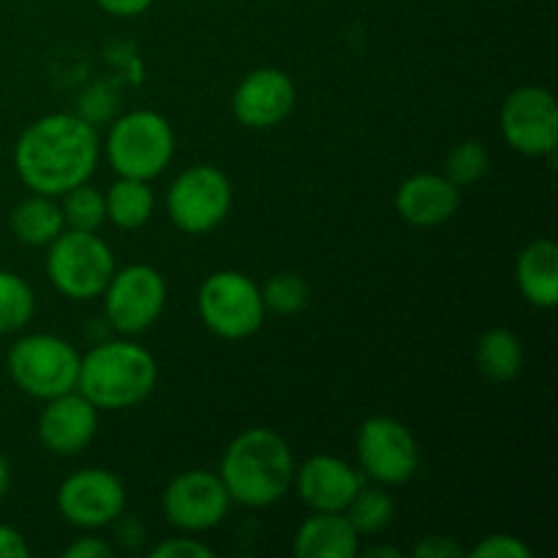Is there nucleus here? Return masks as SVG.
Wrapping results in <instances>:
<instances>
[{
	"label": "nucleus",
	"mask_w": 558,
	"mask_h": 558,
	"mask_svg": "<svg viewBox=\"0 0 558 558\" xmlns=\"http://www.w3.org/2000/svg\"><path fill=\"white\" fill-rule=\"evenodd\" d=\"M96 158L98 134L80 114H47L27 125L14 147L22 183L44 196L65 194L85 183Z\"/></svg>",
	"instance_id": "obj_1"
},
{
	"label": "nucleus",
	"mask_w": 558,
	"mask_h": 558,
	"mask_svg": "<svg viewBox=\"0 0 558 558\" xmlns=\"http://www.w3.org/2000/svg\"><path fill=\"white\" fill-rule=\"evenodd\" d=\"M292 452L267 428H251L229 445L221 461V483L229 499L245 507H270L292 485Z\"/></svg>",
	"instance_id": "obj_2"
},
{
	"label": "nucleus",
	"mask_w": 558,
	"mask_h": 558,
	"mask_svg": "<svg viewBox=\"0 0 558 558\" xmlns=\"http://www.w3.org/2000/svg\"><path fill=\"white\" fill-rule=\"evenodd\" d=\"M76 387L96 409L136 407L156 387V360L136 343H101L80 363Z\"/></svg>",
	"instance_id": "obj_3"
},
{
	"label": "nucleus",
	"mask_w": 558,
	"mask_h": 558,
	"mask_svg": "<svg viewBox=\"0 0 558 558\" xmlns=\"http://www.w3.org/2000/svg\"><path fill=\"white\" fill-rule=\"evenodd\" d=\"M174 153V136L167 120L156 112L123 114L107 140L109 163L120 178L150 180L167 169Z\"/></svg>",
	"instance_id": "obj_4"
},
{
	"label": "nucleus",
	"mask_w": 558,
	"mask_h": 558,
	"mask_svg": "<svg viewBox=\"0 0 558 558\" xmlns=\"http://www.w3.org/2000/svg\"><path fill=\"white\" fill-rule=\"evenodd\" d=\"M80 354L54 336H25L11 347L9 374L20 390L33 398H58L80 379Z\"/></svg>",
	"instance_id": "obj_5"
},
{
	"label": "nucleus",
	"mask_w": 558,
	"mask_h": 558,
	"mask_svg": "<svg viewBox=\"0 0 558 558\" xmlns=\"http://www.w3.org/2000/svg\"><path fill=\"white\" fill-rule=\"evenodd\" d=\"M47 272L54 287L69 298H98L114 272L112 251L93 232L82 229L60 232L49 248Z\"/></svg>",
	"instance_id": "obj_6"
},
{
	"label": "nucleus",
	"mask_w": 558,
	"mask_h": 558,
	"mask_svg": "<svg viewBox=\"0 0 558 558\" xmlns=\"http://www.w3.org/2000/svg\"><path fill=\"white\" fill-rule=\"evenodd\" d=\"M199 316L216 336L240 341L254 336L265 319V303L256 283L243 272L223 270L199 289Z\"/></svg>",
	"instance_id": "obj_7"
},
{
	"label": "nucleus",
	"mask_w": 558,
	"mask_h": 558,
	"mask_svg": "<svg viewBox=\"0 0 558 558\" xmlns=\"http://www.w3.org/2000/svg\"><path fill=\"white\" fill-rule=\"evenodd\" d=\"M172 221L183 232L202 234L216 229L232 207V185L227 174L216 167H191L172 183L167 196Z\"/></svg>",
	"instance_id": "obj_8"
},
{
	"label": "nucleus",
	"mask_w": 558,
	"mask_h": 558,
	"mask_svg": "<svg viewBox=\"0 0 558 558\" xmlns=\"http://www.w3.org/2000/svg\"><path fill=\"white\" fill-rule=\"evenodd\" d=\"M104 292H107L109 325L125 336L147 330L161 316L167 303V283L161 272L147 265H131L112 272Z\"/></svg>",
	"instance_id": "obj_9"
},
{
	"label": "nucleus",
	"mask_w": 558,
	"mask_h": 558,
	"mask_svg": "<svg viewBox=\"0 0 558 558\" xmlns=\"http://www.w3.org/2000/svg\"><path fill=\"white\" fill-rule=\"evenodd\" d=\"M501 131L515 150L526 156H545L558 145L556 98L543 87H521L501 109Z\"/></svg>",
	"instance_id": "obj_10"
},
{
	"label": "nucleus",
	"mask_w": 558,
	"mask_h": 558,
	"mask_svg": "<svg viewBox=\"0 0 558 558\" xmlns=\"http://www.w3.org/2000/svg\"><path fill=\"white\" fill-rule=\"evenodd\" d=\"M357 452L365 472L385 485H401L417 472V445L407 425L390 417L363 423L357 434Z\"/></svg>",
	"instance_id": "obj_11"
},
{
	"label": "nucleus",
	"mask_w": 558,
	"mask_h": 558,
	"mask_svg": "<svg viewBox=\"0 0 558 558\" xmlns=\"http://www.w3.org/2000/svg\"><path fill=\"white\" fill-rule=\"evenodd\" d=\"M58 507L65 521L74 526H107L123 515V483L104 469H82L63 483L58 494Z\"/></svg>",
	"instance_id": "obj_12"
},
{
	"label": "nucleus",
	"mask_w": 558,
	"mask_h": 558,
	"mask_svg": "<svg viewBox=\"0 0 558 558\" xmlns=\"http://www.w3.org/2000/svg\"><path fill=\"white\" fill-rule=\"evenodd\" d=\"M229 510V494L221 477L210 472H185L169 483L163 512L183 532H207L218 526Z\"/></svg>",
	"instance_id": "obj_13"
},
{
	"label": "nucleus",
	"mask_w": 558,
	"mask_h": 558,
	"mask_svg": "<svg viewBox=\"0 0 558 558\" xmlns=\"http://www.w3.org/2000/svg\"><path fill=\"white\" fill-rule=\"evenodd\" d=\"M294 107V85L283 71L259 69L245 76L232 98L238 120L248 129H270Z\"/></svg>",
	"instance_id": "obj_14"
},
{
	"label": "nucleus",
	"mask_w": 558,
	"mask_h": 558,
	"mask_svg": "<svg viewBox=\"0 0 558 558\" xmlns=\"http://www.w3.org/2000/svg\"><path fill=\"white\" fill-rule=\"evenodd\" d=\"M96 423V407L82 392L76 396L71 390L58 398H49V407L38 420V436L47 450L58 452V456H74V452L85 450L87 441L93 439Z\"/></svg>",
	"instance_id": "obj_15"
},
{
	"label": "nucleus",
	"mask_w": 558,
	"mask_h": 558,
	"mask_svg": "<svg viewBox=\"0 0 558 558\" xmlns=\"http://www.w3.org/2000/svg\"><path fill=\"white\" fill-rule=\"evenodd\" d=\"M300 496L316 512H343L363 488V480L349 463L332 456H316L300 469Z\"/></svg>",
	"instance_id": "obj_16"
},
{
	"label": "nucleus",
	"mask_w": 558,
	"mask_h": 558,
	"mask_svg": "<svg viewBox=\"0 0 558 558\" xmlns=\"http://www.w3.org/2000/svg\"><path fill=\"white\" fill-rule=\"evenodd\" d=\"M461 205L458 185L441 174H414L398 189L396 207L414 227H436L456 216Z\"/></svg>",
	"instance_id": "obj_17"
},
{
	"label": "nucleus",
	"mask_w": 558,
	"mask_h": 558,
	"mask_svg": "<svg viewBox=\"0 0 558 558\" xmlns=\"http://www.w3.org/2000/svg\"><path fill=\"white\" fill-rule=\"evenodd\" d=\"M357 529L341 512H319L300 526L294 554L300 558H354L357 556Z\"/></svg>",
	"instance_id": "obj_18"
},
{
	"label": "nucleus",
	"mask_w": 558,
	"mask_h": 558,
	"mask_svg": "<svg viewBox=\"0 0 558 558\" xmlns=\"http://www.w3.org/2000/svg\"><path fill=\"white\" fill-rule=\"evenodd\" d=\"M518 287L523 298L537 308L558 305V245L537 240L518 259Z\"/></svg>",
	"instance_id": "obj_19"
},
{
	"label": "nucleus",
	"mask_w": 558,
	"mask_h": 558,
	"mask_svg": "<svg viewBox=\"0 0 558 558\" xmlns=\"http://www.w3.org/2000/svg\"><path fill=\"white\" fill-rule=\"evenodd\" d=\"M63 210L44 194L20 202L11 213V229L27 245L52 243L63 232Z\"/></svg>",
	"instance_id": "obj_20"
},
{
	"label": "nucleus",
	"mask_w": 558,
	"mask_h": 558,
	"mask_svg": "<svg viewBox=\"0 0 558 558\" xmlns=\"http://www.w3.org/2000/svg\"><path fill=\"white\" fill-rule=\"evenodd\" d=\"M104 205L114 227L140 229L153 216V191L147 189V180L120 178L104 196Z\"/></svg>",
	"instance_id": "obj_21"
},
{
	"label": "nucleus",
	"mask_w": 558,
	"mask_h": 558,
	"mask_svg": "<svg viewBox=\"0 0 558 558\" xmlns=\"http://www.w3.org/2000/svg\"><path fill=\"white\" fill-rule=\"evenodd\" d=\"M477 365L490 381H510L521 374L523 347L510 330H488L477 343Z\"/></svg>",
	"instance_id": "obj_22"
},
{
	"label": "nucleus",
	"mask_w": 558,
	"mask_h": 558,
	"mask_svg": "<svg viewBox=\"0 0 558 558\" xmlns=\"http://www.w3.org/2000/svg\"><path fill=\"white\" fill-rule=\"evenodd\" d=\"M33 292L20 276L0 270V332H16L31 322Z\"/></svg>",
	"instance_id": "obj_23"
},
{
	"label": "nucleus",
	"mask_w": 558,
	"mask_h": 558,
	"mask_svg": "<svg viewBox=\"0 0 558 558\" xmlns=\"http://www.w3.org/2000/svg\"><path fill=\"white\" fill-rule=\"evenodd\" d=\"M60 210H63V221L71 229H82V232H96L104 223V218H107L104 196L85 183L65 191V202Z\"/></svg>",
	"instance_id": "obj_24"
},
{
	"label": "nucleus",
	"mask_w": 558,
	"mask_h": 558,
	"mask_svg": "<svg viewBox=\"0 0 558 558\" xmlns=\"http://www.w3.org/2000/svg\"><path fill=\"white\" fill-rule=\"evenodd\" d=\"M349 523L357 529V534H376L392 521V499L381 490H357L352 501H349Z\"/></svg>",
	"instance_id": "obj_25"
},
{
	"label": "nucleus",
	"mask_w": 558,
	"mask_h": 558,
	"mask_svg": "<svg viewBox=\"0 0 558 558\" xmlns=\"http://www.w3.org/2000/svg\"><path fill=\"white\" fill-rule=\"evenodd\" d=\"M262 303H265V308L276 311L281 316L298 314L308 303V287L294 272H281V276L267 281L265 292H262Z\"/></svg>",
	"instance_id": "obj_26"
},
{
	"label": "nucleus",
	"mask_w": 558,
	"mask_h": 558,
	"mask_svg": "<svg viewBox=\"0 0 558 558\" xmlns=\"http://www.w3.org/2000/svg\"><path fill=\"white\" fill-rule=\"evenodd\" d=\"M488 150L480 142H461L447 158V180L452 185H472L488 172Z\"/></svg>",
	"instance_id": "obj_27"
},
{
	"label": "nucleus",
	"mask_w": 558,
	"mask_h": 558,
	"mask_svg": "<svg viewBox=\"0 0 558 558\" xmlns=\"http://www.w3.org/2000/svg\"><path fill=\"white\" fill-rule=\"evenodd\" d=\"M474 558H532V550L521 543V539L510 537V534H496V537H485L477 548L472 550Z\"/></svg>",
	"instance_id": "obj_28"
},
{
	"label": "nucleus",
	"mask_w": 558,
	"mask_h": 558,
	"mask_svg": "<svg viewBox=\"0 0 558 558\" xmlns=\"http://www.w3.org/2000/svg\"><path fill=\"white\" fill-rule=\"evenodd\" d=\"M153 558H210L213 548L196 543V539H169L150 554Z\"/></svg>",
	"instance_id": "obj_29"
},
{
	"label": "nucleus",
	"mask_w": 558,
	"mask_h": 558,
	"mask_svg": "<svg viewBox=\"0 0 558 558\" xmlns=\"http://www.w3.org/2000/svg\"><path fill=\"white\" fill-rule=\"evenodd\" d=\"M414 556L417 558H461L463 548L456 543V539L434 534V537H425L423 543L414 548Z\"/></svg>",
	"instance_id": "obj_30"
},
{
	"label": "nucleus",
	"mask_w": 558,
	"mask_h": 558,
	"mask_svg": "<svg viewBox=\"0 0 558 558\" xmlns=\"http://www.w3.org/2000/svg\"><path fill=\"white\" fill-rule=\"evenodd\" d=\"M27 543L16 529L0 526V558H27Z\"/></svg>",
	"instance_id": "obj_31"
},
{
	"label": "nucleus",
	"mask_w": 558,
	"mask_h": 558,
	"mask_svg": "<svg viewBox=\"0 0 558 558\" xmlns=\"http://www.w3.org/2000/svg\"><path fill=\"white\" fill-rule=\"evenodd\" d=\"M65 558H112V548L107 543L96 537H85L80 543L71 545L69 550L63 554Z\"/></svg>",
	"instance_id": "obj_32"
},
{
	"label": "nucleus",
	"mask_w": 558,
	"mask_h": 558,
	"mask_svg": "<svg viewBox=\"0 0 558 558\" xmlns=\"http://www.w3.org/2000/svg\"><path fill=\"white\" fill-rule=\"evenodd\" d=\"M96 3L114 16H136L145 14L153 0H96Z\"/></svg>",
	"instance_id": "obj_33"
},
{
	"label": "nucleus",
	"mask_w": 558,
	"mask_h": 558,
	"mask_svg": "<svg viewBox=\"0 0 558 558\" xmlns=\"http://www.w3.org/2000/svg\"><path fill=\"white\" fill-rule=\"evenodd\" d=\"M9 485H11V469H9V463H5L3 458H0V499H3V496H5Z\"/></svg>",
	"instance_id": "obj_34"
},
{
	"label": "nucleus",
	"mask_w": 558,
	"mask_h": 558,
	"mask_svg": "<svg viewBox=\"0 0 558 558\" xmlns=\"http://www.w3.org/2000/svg\"><path fill=\"white\" fill-rule=\"evenodd\" d=\"M365 556H390V558H398L401 554H398V550H392V548H371V550H365Z\"/></svg>",
	"instance_id": "obj_35"
}]
</instances>
